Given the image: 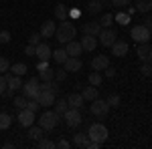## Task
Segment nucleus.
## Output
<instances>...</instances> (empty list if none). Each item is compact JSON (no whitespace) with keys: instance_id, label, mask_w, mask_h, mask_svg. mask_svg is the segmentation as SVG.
I'll return each instance as SVG.
<instances>
[{"instance_id":"nucleus-1","label":"nucleus","mask_w":152,"mask_h":149,"mask_svg":"<svg viewBox=\"0 0 152 149\" xmlns=\"http://www.w3.org/2000/svg\"><path fill=\"white\" fill-rule=\"evenodd\" d=\"M75 35H77V28H75L73 20H63V22L57 26V30H55V38H57L61 45H65V42L73 40Z\"/></svg>"},{"instance_id":"nucleus-2","label":"nucleus","mask_w":152,"mask_h":149,"mask_svg":"<svg viewBox=\"0 0 152 149\" xmlns=\"http://www.w3.org/2000/svg\"><path fill=\"white\" fill-rule=\"evenodd\" d=\"M61 121V115L57 113V111H45V113L39 117V125L43 127L45 131H51V129H55L57 127V123Z\"/></svg>"},{"instance_id":"nucleus-3","label":"nucleus","mask_w":152,"mask_h":149,"mask_svg":"<svg viewBox=\"0 0 152 149\" xmlns=\"http://www.w3.org/2000/svg\"><path fill=\"white\" fill-rule=\"evenodd\" d=\"M130 36H132V40L134 42H148L152 36H150V28L148 26H144V24H136V26H132V30H130Z\"/></svg>"},{"instance_id":"nucleus-4","label":"nucleus","mask_w":152,"mask_h":149,"mask_svg":"<svg viewBox=\"0 0 152 149\" xmlns=\"http://www.w3.org/2000/svg\"><path fill=\"white\" fill-rule=\"evenodd\" d=\"M107 127L102 125V123H94V125L89 127V131H87V137H89V141H102L104 143L105 139H107Z\"/></svg>"},{"instance_id":"nucleus-5","label":"nucleus","mask_w":152,"mask_h":149,"mask_svg":"<svg viewBox=\"0 0 152 149\" xmlns=\"http://www.w3.org/2000/svg\"><path fill=\"white\" fill-rule=\"evenodd\" d=\"M63 117H65V125L71 127V129L79 127V125H81V121H83V117H81V113H79V109H73V107H69V109L63 113Z\"/></svg>"},{"instance_id":"nucleus-6","label":"nucleus","mask_w":152,"mask_h":149,"mask_svg":"<svg viewBox=\"0 0 152 149\" xmlns=\"http://www.w3.org/2000/svg\"><path fill=\"white\" fill-rule=\"evenodd\" d=\"M37 101H39V105L41 107H51V105H55V99H57V95L51 91V89H39V95L35 97Z\"/></svg>"},{"instance_id":"nucleus-7","label":"nucleus","mask_w":152,"mask_h":149,"mask_svg":"<svg viewBox=\"0 0 152 149\" xmlns=\"http://www.w3.org/2000/svg\"><path fill=\"white\" fill-rule=\"evenodd\" d=\"M89 111H91V115H95V117H105L107 111H110V105H107V101H104V99L97 97L95 101H91Z\"/></svg>"},{"instance_id":"nucleus-8","label":"nucleus","mask_w":152,"mask_h":149,"mask_svg":"<svg viewBox=\"0 0 152 149\" xmlns=\"http://www.w3.org/2000/svg\"><path fill=\"white\" fill-rule=\"evenodd\" d=\"M97 36H99V45L102 46H112L114 40L118 38V32L114 30V28H102Z\"/></svg>"},{"instance_id":"nucleus-9","label":"nucleus","mask_w":152,"mask_h":149,"mask_svg":"<svg viewBox=\"0 0 152 149\" xmlns=\"http://www.w3.org/2000/svg\"><path fill=\"white\" fill-rule=\"evenodd\" d=\"M39 87H41L39 85V79H31L28 83H24L20 89H23V95L26 99H35L37 95H39Z\"/></svg>"},{"instance_id":"nucleus-10","label":"nucleus","mask_w":152,"mask_h":149,"mask_svg":"<svg viewBox=\"0 0 152 149\" xmlns=\"http://www.w3.org/2000/svg\"><path fill=\"white\" fill-rule=\"evenodd\" d=\"M16 121H18V125H23V127H31L35 123V111H31V109H20Z\"/></svg>"},{"instance_id":"nucleus-11","label":"nucleus","mask_w":152,"mask_h":149,"mask_svg":"<svg viewBox=\"0 0 152 149\" xmlns=\"http://www.w3.org/2000/svg\"><path fill=\"white\" fill-rule=\"evenodd\" d=\"M35 57L39 58V60H47L53 57V50H51V46L47 45V42H39V45L35 46Z\"/></svg>"},{"instance_id":"nucleus-12","label":"nucleus","mask_w":152,"mask_h":149,"mask_svg":"<svg viewBox=\"0 0 152 149\" xmlns=\"http://www.w3.org/2000/svg\"><path fill=\"white\" fill-rule=\"evenodd\" d=\"M136 55H138V58H140L142 63H150L152 60V46L148 42H140L138 48H136Z\"/></svg>"},{"instance_id":"nucleus-13","label":"nucleus","mask_w":152,"mask_h":149,"mask_svg":"<svg viewBox=\"0 0 152 149\" xmlns=\"http://www.w3.org/2000/svg\"><path fill=\"white\" fill-rule=\"evenodd\" d=\"M110 48H112V55L114 57H126L128 55V42L122 40V38H116L114 45L110 46Z\"/></svg>"},{"instance_id":"nucleus-14","label":"nucleus","mask_w":152,"mask_h":149,"mask_svg":"<svg viewBox=\"0 0 152 149\" xmlns=\"http://www.w3.org/2000/svg\"><path fill=\"white\" fill-rule=\"evenodd\" d=\"M55 30H57V24L53 22V20H45V22L41 24V36L43 38H53L55 36Z\"/></svg>"},{"instance_id":"nucleus-15","label":"nucleus","mask_w":152,"mask_h":149,"mask_svg":"<svg viewBox=\"0 0 152 149\" xmlns=\"http://www.w3.org/2000/svg\"><path fill=\"white\" fill-rule=\"evenodd\" d=\"M63 65H65V71H67V73H77V71H81V67H83V63H81L79 57H67V60H65Z\"/></svg>"},{"instance_id":"nucleus-16","label":"nucleus","mask_w":152,"mask_h":149,"mask_svg":"<svg viewBox=\"0 0 152 149\" xmlns=\"http://www.w3.org/2000/svg\"><path fill=\"white\" fill-rule=\"evenodd\" d=\"M107 67H110L107 55H97V57H94V60H91V69L94 71H105Z\"/></svg>"},{"instance_id":"nucleus-17","label":"nucleus","mask_w":152,"mask_h":149,"mask_svg":"<svg viewBox=\"0 0 152 149\" xmlns=\"http://www.w3.org/2000/svg\"><path fill=\"white\" fill-rule=\"evenodd\" d=\"M95 46H97V36L83 35V38H81V48H83V50L91 53V50H95Z\"/></svg>"},{"instance_id":"nucleus-18","label":"nucleus","mask_w":152,"mask_h":149,"mask_svg":"<svg viewBox=\"0 0 152 149\" xmlns=\"http://www.w3.org/2000/svg\"><path fill=\"white\" fill-rule=\"evenodd\" d=\"M81 42H77V40H69V42H65V53L69 55V57H79L81 55Z\"/></svg>"},{"instance_id":"nucleus-19","label":"nucleus","mask_w":152,"mask_h":149,"mask_svg":"<svg viewBox=\"0 0 152 149\" xmlns=\"http://www.w3.org/2000/svg\"><path fill=\"white\" fill-rule=\"evenodd\" d=\"M4 77H6V83H8V89H10V91H16V89H20V87H23V81H20L18 75H10V73L6 71V73H4Z\"/></svg>"},{"instance_id":"nucleus-20","label":"nucleus","mask_w":152,"mask_h":149,"mask_svg":"<svg viewBox=\"0 0 152 149\" xmlns=\"http://www.w3.org/2000/svg\"><path fill=\"white\" fill-rule=\"evenodd\" d=\"M55 18H57L59 22L69 20V8H67L65 4H57V6H55Z\"/></svg>"},{"instance_id":"nucleus-21","label":"nucleus","mask_w":152,"mask_h":149,"mask_svg":"<svg viewBox=\"0 0 152 149\" xmlns=\"http://www.w3.org/2000/svg\"><path fill=\"white\" fill-rule=\"evenodd\" d=\"M102 30V24L99 22H85L83 24V35H91V36H97Z\"/></svg>"},{"instance_id":"nucleus-22","label":"nucleus","mask_w":152,"mask_h":149,"mask_svg":"<svg viewBox=\"0 0 152 149\" xmlns=\"http://www.w3.org/2000/svg\"><path fill=\"white\" fill-rule=\"evenodd\" d=\"M81 97H83V101H95L97 99V87H94V85H89V87H85L81 91Z\"/></svg>"},{"instance_id":"nucleus-23","label":"nucleus","mask_w":152,"mask_h":149,"mask_svg":"<svg viewBox=\"0 0 152 149\" xmlns=\"http://www.w3.org/2000/svg\"><path fill=\"white\" fill-rule=\"evenodd\" d=\"M67 103H69V107H73V109H81L83 107V97L79 93H71V95H67Z\"/></svg>"},{"instance_id":"nucleus-24","label":"nucleus","mask_w":152,"mask_h":149,"mask_svg":"<svg viewBox=\"0 0 152 149\" xmlns=\"http://www.w3.org/2000/svg\"><path fill=\"white\" fill-rule=\"evenodd\" d=\"M43 133H45V129H43V127L41 125H31L28 127V133H26V135H28V139H31V141H39V139L43 137Z\"/></svg>"},{"instance_id":"nucleus-25","label":"nucleus","mask_w":152,"mask_h":149,"mask_svg":"<svg viewBox=\"0 0 152 149\" xmlns=\"http://www.w3.org/2000/svg\"><path fill=\"white\" fill-rule=\"evenodd\" d=\"M87 143H89L87 133H75V135H73V145H75V147H83V149H85Z\"/></svg>"},{"instance_id":"nucleus-26","label":"nucleus","mask_w":152,"mask_h":149,"mask_svg":"<svg viewBox=\"0 0 152 149\" xmlns=\"http://www.w3.org/2000/svg\"><path fill=\"white\" fill-rule=\"evenodd\" d=\"M150 10H152V0H138V2H136V12L148 14Z\"/></svg>"},{"instance_id":"nucleus-27","label":"nucleus","mask_w":152,"mask_h":149,"mask_svg":"<svg viewBox=\"0 0 152 149\" xmlns=\"http://www.w3.org/2000/svg\"><path fill=\"white\" fill-rule=\"evenodd\" d=\"M130 20H132V16H130L126 10H124V12H118L116 16H114V22H118L120 26H128Z\"/></svg>"},{"instance_id":"nucleus-28","label":"nucleus","mask_w":152,"mask_h":149,"mask_svg":"<svg viewBox=\"0 0 152 149\" xmlns=\"http://www.w3.org/2000/svg\"><path fill=\"white\" fill-rule=\"evenodd\" d=\"M97 22L102 24V28H112V24H114V14H110V12H105L99 16V20Z\"/></svg>"},{"instance_id":"nucleus-29","label":"nucleus","mask_w":152,"mask_h":149,"mask_svg":"<svg viewBox=\"0 0 152 149\" xmlns=\"http://www.w3.org/2000/svg\"><path fill=\"white\" fill-rule=\"evenodd\" d=\"M67 57H69V55H67V53H65V48H57V50H53V60H55V63H59V65H63V63H65V60H67Z\"/></svg>"},{"instance_id":"nucleus-30","label":"nucleus","mask_w":152,"mask_h":149,"mask_svg":"<svg viewBox=\"0 0 152 149\" xmlns=\"http://www.w3.org/2000/svg\"><path fill=\"white\" fill-rule=\"evenodd\" d=\"M10 71H12V75H18V77H23V75H26L28 67H26L24 63H14V65H10Z\"/></svg>"},{"instance_id":"nucleus-31","label":"nucleus","mask_w":152,"mask_h":149,"mask_svg":"<svg viewBox=\"0 0 152 149\" xmlns=\"http://www.w3.org/2000/svg\"><path fill=\"white\" fill-rule=\"evenodd\" d=\"M39 79H41V81H45V83H47V81H53V79H55V71H53V69H49V67L41 69V71H39Z\"/></svg>"},{"instance_id":"nucleus-32","label":"nucleus","mask_w":152,"mask_h":149,"mask_svg":"<svg viewBox=\"0 0 152 149\" xmlns=\"http://www.w3.org/2000/svg\"><path fill=\"white\" fill-rule=\"evenodd\" d=\"M69 109V103H67V99H55V111H57L61 117H63V113Z\"/></svg>"},{"instance_id":"nucleus-33","label":"nucleus","mask_w":152,"mask_h":149,"mask_svg":"<svg viewBox=\"0 0 152 149\" xmlns=\"http://www.w3.org/2000/svg\"><path fill=\"white\" fill-rule=\"evenodd\" d=\"M102 8H104V6H102V2H99V0H91V2L87 4V12H89V14H99Z\"/></svg>"},{"instance_id":"nucleus-34","label":"nucleus","mask_w":152,"mask_h":149,"mask_svg":"<svg viewBox=\"0 0 152 149\" xmlns=\"http://www.w3.org/2000/svg\"><path fill=\"white\" fill-rule=\"evenodd\" d=\"M87 81H89V85H94V87H99V85H102V81H104V77L99 75V71H94V73L87 77Z\"/></svg>"},{"instance_id":"nucleus-35","label":"nucleus","mask_w":152,"mask_h":149,"mask_svg":"<svg viewBox=\"0 0 152 149\" xmlns=\"http://www.w3.org/2000/svg\"><path fill=\"white\" fill-rule=\"evenodd\" d=\"M37 147L39 149H55L57 145L51 141V139H47V137H41L39 141H37Z\"/></svg>"},{"instance_id":"nucleus-36","label":"nucleus","mask_w":152,"mask_h":149,"mask_svg":"<svg viewBox=\"0 0 152 149\" xmlns=\"http://www.w3.org/2000/svg\"><path fill=\"white\" fill-rule=\"evenodd\" d=\"M12 125V117L8 113H0V129H8Z\"/></svg>"},{"instance_id":"nucleus-37","label":"nucleus","mask_w":152,"mask_h":149,"mask_svg":"<svg viewBox=\"0 0 152 149\" xmlns=\"http://www.w3.org/2000/svg\"><path fill=\"white\" fill-rule=\"evenodd\" d=\"M26 101H28V99H26L24 95H23V97H14V99H12V105L20 111V109H26Z\"/></svg>"},{"instance_id":"nucleus-38","label":"nucleus","mask_w":152,"mask_h":149,"mask_svg":"<svg viewBox=\"0 0 152 149\" xmlns=\"http://www.w3.org/2000/svg\"><path fill=\"white\" fill-rule=\"evenodd\" d=\"M6 71H10V63H8V58L0 57V75H4Z\"/></svg>"},{"instance_id":"nucleus-39","label":"nucleus","mask_w":152,"mask_h":149,"mask_svg":"<svg viewBox=\"0 0 152 149\" xmlns=\"http://www.w3.org/2000/svg\"><path fill=\"white\" fill-rule=\"evenodd\" d=\"M26 109H31V111H39V109H41V105H39V101H37V99H28V101H26Z\"/></svg>"},{"instance_id":"nucleus-40","label":"nucleus","mask_w":152,"mask_h":149,"mask_svg":"<svg viewBox=\"0 0 152 149\" xmlns=\"http://www.w3.org/2000/svg\"><path fill=\"white\" fill-rule=\"evenodd\" d=\"M41 38H43V36H41V32H33V35L28 36V45L37 46V45H39V42H41Z\"/></svg>"},{"instance_id":"nucleus-41","label":"nucleus","mask_w":152,"mask_h":149,"mask_svg":"<svg viewBox=\"0 0 152 149\" xmlns=\"http://www.w3.org/2000/svg\"><path fill=\"white\" fill-rule=\"evenodd\" d=\"M105 101H107L110 107H118V105H120V95H110Z\"/></svg>"},{"instance_id":"nucleus-42","label":"nucleus","mask_w":152,"mask_h":149,"mask_svg":"<svg viewBox=\"0 0 152 149\" xmlns=\"http://www.w3.org/2000/svg\"><path fill=\"white\" fill-rule=\"evenodd\" d=\"M65 79H67V71H65V69H59V71H55V81L63 83Z\"/></svg>"},{"instance_id":"nucleus-43","label":"nucleus","mask_w":152,"mask_h":149,"mask_svg":"<svg viewBox=\"0 0 152 149\" xmlns=\"http://www.w3.org/2000/svg\"><path fill=\"white\" fill-rule=\"evenodd\" d=\"M140 73L144 75V77H150V75H152V65H148V63H142Z\"/></svg>"},{"instance_id":"nucleus-44","label":"nucleus","mask_w":152,"mask_h":149,"mask_svg":"<svg viewBox=\"0 0 152 149\" xmlns=\"http://www.w3.org/2000/svg\"><path fill=\"white\" fill-rule=\"evenodd\" d=\"M0 42L2 45H8L10 42V32L8 30H0Z\"/></svg>"},{"instance_id":"nucleus-45","label":"nucleus","mask_w":152,"mask_h":149,"mask_svg":"<svg viewBox=\"0 0 152 149\" xmlns=\"http://www.w3.org/2000/svg\"><path fill=\"white\" fill-rule=\"evenodd\" d=\"M8 89V83H6V77L4 75H0V97L4 95V91Z\"/></svg>"},{"instance_id":"nucleus-46","label":"nucleus","mask_w":152,"mask_h":149,"mask_svg":"<svg viewBox=\"0 0 152 149\" xmlns=\"http://www.w3.org/2000/svg\"><path fill=\"white\" fill-rule=\"evenodd\" d=\"M130 4V0H112V6H116V8H126Z\"/></svg>"},{"instance_id":"nucleus-47","label":"nucleus","mask_w":152,"mask_h":149,"mask_svg":"<svg viewBox=\"0 0 152 149\" xmlns=\"http://www.w3.org/2000/svg\"><path fill=\"white\" fill-rule=\"evenodd\" d=\"M55 145H57L59 149H69V147H71V143L67 141V139H59V141L55 143Z\"/></svg>"},{"instance_id":"nucleus-48","label":"nucleus","mask_w":152,"mask_h":149,"mask_svg":"<svg viewBox=\"0 0 152 149\" xmlns=\"http://www.w3.org/2000/svg\"><path fill=\"white\" fill-rule=\"evenodd\" d=\"M102 145H104L102 141H89V143L85 145V149H99V147H102Z\"/></svg>"},{"instance_id":"nucleus-49","label":"nucleus","mask_w":152,"mask_h":149,"mask_svg":"<svg viewBox=\"0 0 152 149\" xmlns=\"http://www.w3.org/2000/svg\"><path fill=\"white\" fill-rule=\"evenodd\" d=\"M79 14H81V12L77 10V8H69V20H75V18H79Z\"/></svg>"},{"instance_id":"nucleus-50","label":"nucleus","mask_w":152,"mask_h":149,"mask_svg":"<svg viewBox=\"0 0 152 149\" xmlns=\"http://www.w3.org/2000/svg\"><path fill=\"white\" fill-rule=\"evenodd\" d=\"M24 55H28V57H35V46H33V45H26V48H24Z\"/></svg>"},{"instance_id":"nucleus-51","label":"nucleus","mask_w":152,"mask_h":149,"mask_svg":"<svg viewBox=\"0 0 152 149\" xmlns=\"http://www.w3.org/2000/svg\"><path fill=\"white\" fill-rule=\"evenodd\" d=\"M105 77H107V79H114V77H116V69L107 67V69H105Z\"/></svg>"},{"instance_id":"nucleus-52","label":"nucleus","mask_w":152,"mask_h":149,"mask_svg":"<svg viewBox=\"0 0 152 149\" xmlns=\"http://www.w3.org/2000/svg\"><path fill=\"white\" fill-rule=\"evenodd\" d=\"M144 26H148V28L152 26V18H150V16H146V20H144Z\"/></svg>"},{"instance_id":"nucleus-53","label":"nucleus","mask_w":152,"mask_h":149,"mask_svg":"<svg viewBox=\"0 0 152 149\" xmlns=\"http://www.w3.org/2000/svg\"><path fill=\"white\" fill-rule=\"evenodd\" d=\"M2 147H4V149H10V147H14V145H12L10 141H6V143H4V145H2Z\"/></svg>"},{"instance_id":"nucleus-54","label":"nucleus","mask_w":152,"mask_h":149,"mask_svg":"<svg viewBox=\"0 0 152 149\" xmlns=\"http://www.w3.org/2000/svg\"><path fill=\"white\" fill-rule=\"evenodd\" d=\"M150 36H152V26H150Z\"/></svg>"},{"instance_id":"nucleus-55","label":"nucleus","mask_w":152,"mask_h":149,"mask_svg":"<svg viewBox=\"0 0 152 149\" xmlns=\"http://www.w3.org/2000/svg\"><path fill=\"white\" fill-rule=\"evenodd\" d=\"M99 2H105V0H99Z\"/></svg>"}]
</instances>
